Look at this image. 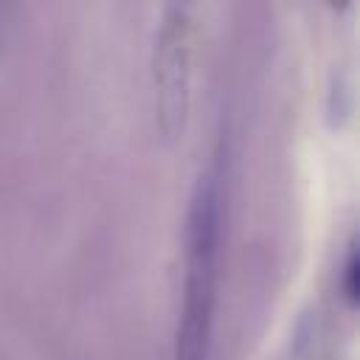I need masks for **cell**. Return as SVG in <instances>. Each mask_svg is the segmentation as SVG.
<instances>
[{
    "instance_id": "7a4b0ae2",
    "label": "cell",
    "mask_w": 360,
    "mask_h": 360,
    "mask_svg": "<svg viewBox=\"0 0 360 360\" xmlns=\"http://www.w3.org/2000/svg\"><path fill=\"white\" fill-rule=\"evenodd\" d=\"M191 51H194L191 6L186 3L163 6L152 42V107H155V129L163 143H177L188 124Z\"/></svg>"
},
{
    "instance_id": "3957f363",
    "label": "cell",
    "mask_w": 360,
    "mask_h": 360,
    "mask_svg": "<svg viewBox=\"0 0 360 360\" xmlns=\"http://www.w3.org/2000/svg\"><path fill=\"white\" fill-rule=\"evenodd\" d=\"M357 278H360V262H357V248L354 242L349 245V256H346V276H343V292H346V301L349 307L357 304Z\"/></svg>"
},
{
    "instance_id": "6da1fadb",
    "label": "cell",
    "mask_w": 360,
    "mask_h": 360,
    "mask_svg": "<svg viewBox=\"0 0 360 360\" xmlns=\"http://www.w3.org/2000/svg\"><path fill=\"white\" fill-rule=\"evenodd\" d=\"M222 242V169L214 160L194 183L186 217L183 304L174 332V360H211Z\"/></svg>"
}]
</instances>
